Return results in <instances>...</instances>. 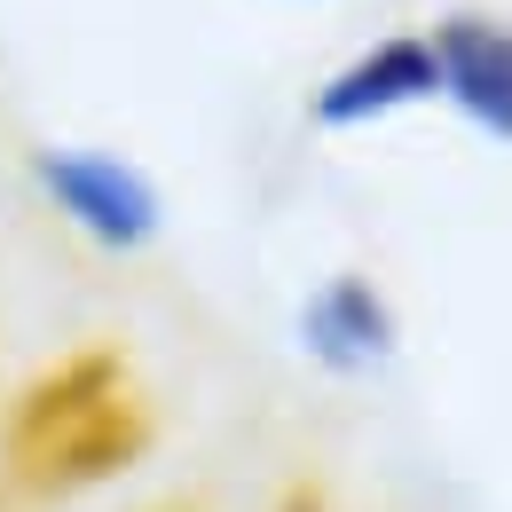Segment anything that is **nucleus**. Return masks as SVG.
<instances>
[{
	"instance_id": "f03ea898",
	"label": "nucleus",
	"mask_w": 512,
	"mask_h": 512,
	"mask_svg": "<svg viewBox=\"0 0 512 512\" xmlns=\"http://www.w3.org/2000/svg\"><path fill=\"white\" fill-rule=\"evenodd\" d=\"M292 355L331 386H371L402 363V308L371 268H331L292 300Z\"/></svg>"
},
{
	"instance_id": "7ed1b4c3",
	"label": "nucleus",
	"mask_w": 512,
	"mask_h": 512,
	"mask_svg": "<svg viewBox=\"0 0 512 512\" xmlns=\"http://www.w3.org/2000/svg\"><path fill=\"white\" fill-rule=\"evenodd\" d=\"M426 103H434V48H426V32H379V40H363L355 56H339L308 87V127L363 134V127L402 119V111H426Z\"/></svg>"
},
{
	"instance_id": "f257e3e1",
	"label": "nucleus",
	"mask_w": 512,
	"mask_h": 512,
	"mask_svg": "<svg viewBox=\"0 0 512 512\" xmlns=\"http://www.w3.org/2000/svg\"><path fill=\"white\" fill-rule=\"evenodd\" d=\"M24 174H32L40 205L64 221L87 253L142 260L166 237V190H158V174L142 158H127V150H111V142H40L24 158Z\"/></svg>"
},
{
	"instance_id": "20e7f679",
	"label": "nucleus",
	"mask_w": 512,
	"mask_h": 512,
	"mask_svg": "<svg viewBox=\"0 0 512 512\" xmlns=\"http://www.w3.org/2000/svg\"><path fill=\"white\" fill-rule=\"evenodd\" d=\"M426 48H434V103L457 111L481 142L512 150V16L442 8L426 24Z\"/></svg>"
}]
</instances>
